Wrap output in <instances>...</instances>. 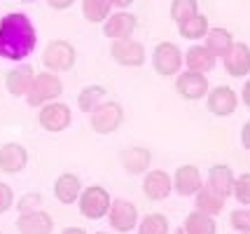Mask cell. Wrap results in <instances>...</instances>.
<instances>
[{
	"label": "cell",
	"mask_w": 250,
	"mask_h": 234,
	"mask_svg": "<svg viewBox=\"0 0 250 234\" xmlns=\"http://www.w3.org/2000/svg\"><path fill=\"white\" fill-rule=\"evenodd\" d=\"M75 47L65 40H52L49 45L44 47V54H42V64L47 70L52 73H65L70 68L75 66Z\"/></svg>",
	"instance_id": "obj_3"
},
{
	"label": "cell",
	"mask_w": 250,
	"mask_h": 234,
	"mask_svg": "<svg viewBox=\"0 0 250 234\" xmlns=\"http://www.w3.org/2000/svg\"><path fill=\"white\" fill-rule=\"evenodd\" d=\"M110 2V7H117V10H126L133 0H108Z\"/></svg>",
	"instance_id": "obj_37"
},
{
	"label": "cell",
	"mask_w": 250,
	"mask_h": 234,
	"mask_svg": "<svg viewBox=\"0 0 250 234\" xmlns=\"http://www.w3.org/2000/svg\"><path fill=\"white\" fill-rule=\"evenodd\" d=\"M234 197L241 204L250 206V173H243L239 178H234Z\"/></svg>",
	"instance_id": "obj_31"
},
{
	"label": "cell",
	"mask_w": 250,
	"mask_h": 234,
	"mask_svg": "<svg viewBox=\"0 0 250 234\" xmlns=\"http://www.w3.org/2000/svg\"><path fill=\"white\" fill-rule=\"evenodd\" d=\"M229 225L241 234H250V209H239V211L231 213Z\"/></svg>",
	"instance_id": "obj_32"
},
{
	"label": "cell",
	"mask_w": 250,
	"mask_h": 234,
	"mask_svg": "<svg viewBox=\"0 0 250 234\" xmlns=\"http://www.w3.org/2000/svg\"><path fill=\"white\" fill-rule=\"evenodd\" d=\"M201 185H204L201 183V173L192 164H185V167H180L175 171V192L180 197H194Z\"/></svg>",
	"instance_id": "obj_19"
},
{
	"label": "cell",
	"mask_w": 250,
	"mask_h": 234,
	"mask_svg": "<svg viewBox=\"0 0 250 234\" xmlns=\"http://www.w3.org/2000/svg\"><path fill=\"white\" fill-rule=\"evenodd\" d=\"M28 164V152L21 143H5L0 148V171L2 173H19Z\"/></svg>",
	"instance_id": "obj_16"
},
{
	"label": "cell",
	"mask_w": 250,
	"mask_h": 234,
	"mask_svg": "<svg viewBox=\"0 0 250 234\" xmlns=\"http://www.w3.org/2000/svg\"><path fill=\"white\" fill-rule=\"evenodd\" d=\"M183 61H185L187 68L194 70V73H210V70L215 68V56L208 52L206 45H194L187 52V56Z\"/></svg>",
	"instance_id": "obj_22"
},
{
	"label": "cell",
	"mask_w": 250,
	"mask_h": 234,
	"mask_svg": "<svg viewBox=\"0 0 250 234\" xmlns=\"http://www.w3.org/2000/svg\"><path fill=\"white\" fill-rule=\"evenodd\" d=\"M178 94L187 101H199L208 94V80L204 73H194V70H185L175 80Z\"/></svg>",
	"instance_id": "obj_10"
},
{
	"label": "cell",
	"mask_w": 250,
	"mask_h": 234,
	"mask_svg": "<svg viewBox=\"0 0 250 234\" xmlns=\"http://www.w3.org/2000/svg\"><path fill=\"white\" fill-rule=\"evenodd\" d=\"M208 52L213 56H225L234 45V35L227 28H208V33L204 35Z\"/></svg>",
	"instance_id": "obj_23"
},
{
	"label": "cell",
	"mask_w": 250,
	"mask_h": 234,
	"mask_svg": "<svg viewBox=\"0 0 250 234\" xmlns=\"http://www.w3.org/2000/svg\"><path fill=\"white\" fill-rule=\"evenodd\" d=\"M241 143H243V148H248V150H250V120L243 124V131H241Z\"/></svg>",
	"instance_id": "obj_36"
},
{
	"label": "cell",
	"mask_w": 250,
	"mask_h": 234,
	"mask_svg": "<svg viewBox=\"0 0 250 234\" xmlns=\"http://www.w3.org/2000/svg\"><path fill=\"white\" fill-rule=\"evenodd\" d=\"M33 78H35V70H33V66H28V64H23V66H17L12 68L10 73H7V78H5V87H7V91H10L12 96H26L28 94V89H31L33 85Z\"/></svg>",
	"instance_id": "obj_17"
},
{
	"label": "cell",
	"mask_w": 250,
	"mask_h": 234,
	"mask_svg": "<svg viewBox=\"0 0 250 234\" xmlns=\"http://www.w3.org/2000/svg\"><path fill=\"white\" fill-rule=\"evenodd\" d=\"M17 230H19V234H52L54 220L49 213L35 209V211H26L19 215Z\"/></svg>",
	"instance_id": "obj_13"
},
{
	"label": "cell",
	"mask_w": 250,
	"mask_h": 234,
	"mask_svg": "<svg viewBox=\"0 0 250 234\" xmlns=\"http://www.w3.org/2000/svg\"><path fill=\"white\" fill-rule=\"evenodd\" d=\"M54 194L61 204H75L82 194V183L75 173H61L54 183Z\"/></svg>",
	"instance_id": "obj_20"
},
{
	"label": "cell",
	"mask_w": 250,
	"mask_h": 234,
	"mask_svg": "<svg viewBox=\"0 0 250 234\" xmlns=\"http://www.w3.org/2000/svg\"><path fill=\"white\" fill-rule=\"evenodd\" d=\"M136 17L131 12H124V10H117L115 14H108L105 19V26H103V33L108 35L110 40H126L133 35L136 31Z\"/></svg>",
	"instance_id": "obj_11"
},
{
	"label": "cell",
	"mask_w": 250,
	"mask_h": 234,
	"mask_svg": "<svg viewBox=\"0 0 250 234\" xmlns=\"http://www.w3.org/2000/svg\"><path fill=\"white\" fill-rule=\"evenodd\" d=\"M96 234H108V232H96Z\"/></svg>",
	"instance_id": "obj_42"
},
{
	"label": "cell",
	"mask_w": 250,
	"mask_h": 234,
	"mask_svg": "<svg viewBox=\"0 0 250 234\" xmlns=\"http://www.w3.org/2000/svg\"><path fill=\"white\" fill-rule=\"evenodd\" d=\"M175 234H185V230H183V227H178V230H175Z\"/></svg>",
	"instance_id": "obj_40"
},
{
	"label": "cell",
	"mask_w": 250,
	"mask_h": 234,
	"mask_svg": "<svg viewBox=\"0 0 250 234\" xmlns=\"http://www.w3.org/2000/svg\"><path fill=\"white\" fill-rule=\"evenodd\" d=\"M61 234H87V232H84V227H65Z\"/></svg>",
	"instance_id": "obj_39"
},
{
	"label": "cell",
	"mask_w": 250,
	"mask_h": 234,
	"mask_svg": "<svg viewBox=\"0 0 250 234\" xmlns=\"http://www.w3.org/2000/svg\"><path fill=\"white\" fill-rule=\"evenodd\" d=\"M152 66L162 78L178 75V70L183 66V54H180V49L173 43H159V45L154 47Z\"/></svg>",
	"instance_id": "obj_7"
},
{
	"label": "cell",
	"mask_w": 250,
	"mask_h": 234,
	"mask_svg": "<svg viewBox=\"0 0 250 234\" xmlns=\"http://www.w3.org/2000/svg\"><path fill=\"white\" fill-rule=\"evenodd\" d=\"M110 54H112V59H115L120 66H126V68H138L145 64V47H143V43L133 40V38L112 40Z\"/></svg>",
	"instance_id": "obj_8"
},
{
	"label": "cell",
	"mask_w": 250,
	"mask_h": 234,
	"mask_svg": "<svg viewBox=\"0 0 250 234\" xmlns=\"http://www.w3.org/2000/svg\"><path fill=\"white\" fill-rule=\"evenodd\" d=\"M206 101H208V110L213 112V115H218V117H227L231 112L236 110V91L231 89V87H215L213 91H208L206 94Z\"/></svg>",
	"instance_id": "obj_15"
},
{
	"label": "cell",
	"mask_w": 250,
	"mask_h": 234,
	"mask_svg": "<svg viewBox=\"0 0 250 234\" xmlns=\"http://www.w3.org/2000/svg\"><path fill=\"white\" fill-rule=\"evenodd\" d=\"M183 230H185V234H215L218 232V230H215V223H213V218L206 215V213H201V211L189 213Z\"/></svg>",
	"instance_id": "obj_26"
},
{
	"label": "cell",
	"mask_w": 250,
	"mask_h": 234,
	"mask_svg": "<svg viewBox=\"0 0 250 234\" xmlns=\"http://www.w3.org/2000/svg\"><path fill=\"white\" fill-rule=\"evenodd\" d=\"M73 2L75 0H47V5L52 10H68V7H73Z\"/></svg>",
	"instance_id": "obj_35"
},
{
	"label": "cell",
	"mask_w": 250,
	"mask_h": 234,
	"mask_svg": "<svg viewBox=\"0 0 250 234\" xmlns=\"http://www.w3.org/2000/svg\"><path fill=\"white\" fill-rule=\"evenodd\" d=\"M208 188L215 194H220L222 199L231 197V192H234V171L227 164H215L208 171Z\"/></svg>",
	"instance_id": "obj_18"
},
{
	"label": "cell",
	"mask_w": 250,
	"mask_h": 234,
	"mask_svg": "<svg viewBox=\"0 0 250 234\" xmlns=\"http://www.w3.org/2000/svg\"><path fill=\"white\" fill-rule=\"evenodd\" d=\"M0 234H2V232H0Z\"/></svg>",
	"instance_id": "obj_43"
},
{
	"label": "cell",
	"mask_w": 250,
	"mask_h": 234,
	"mask_svg": "<svg viewBox=\"0 0 250 234\" xmlns=\"http://www.w3.org/2000/svg\"><path fill=\"white\" fill-rule=\"evenodd\" d=\"M82 12H84V19L89 23H101L108 19L110 2L108 0H84L82 2Z\"/></svg>",
	"instance_id": "obj_28"
},
{
	"label": "cell",
	"mask_w": 250,
	"mask_h": 234,
	"mask_svg": "<svg viewBox=\"0 0 250 234\" xmlns=\"http://www.w3.org/2000/svg\"><path fill=\"white\" fill-rule=\"evenodd\" d=\"M199 12V0H173L171 2V19L175 23H183L185 19L194 17Z\"/></svg>",
	"instance_id": "obj_30"
},
{
	"label": "cell",
	"mask_w": 250,
	"mask_h": 234,
	"mask_svg": "<svg viewBox=\"0 0 250 234\" xmlns=\"http://www.w3.org/2000/svg\"><path fill=\"white\" fill-rule=\"evenodd\" d=\"M138 234H168V220L162 213H150L145 215L138 225Z\"/></svg>",
	"instance_id": "obj_29"
},
{
	"label": "cell",
	"mask_w": 250,
	"mask_h": 234,
	"mask_svg": "<svg viewBox=\"0 0 250 234\" xmlns=\"http://www.w3.org/2000/svg\"><path fill=\"white\" fill-rule=\"evenodd\" d=\"M241 99H243V103L250 108V80L243 85V91H241Z\"/></svg>",
	"instance_id": "obj_38"
},
{
	"label": "cell",
	"mask_w": 250,
	"mask_h": 234,
	"mask_svg": "<svg viewBox=\"0 0 250 234\" xmlns=\"http://www.w3.org/2000/svg\"><path fill=\"white\" fill-rule=\"evenodd\" d=\"M21 2H35V0H21Z\"/></svg>",
	"instance_id": "obj_41"
},
{
	"label": "cell",
	"mask_w": 250,
	"mask_h": 234,
	"mask_svg": "<svg viewBox=\"0 0 250 234\" xmlns=\"http://www.w3.org/2000/svg\"><path fill=\"white\" fill-rule=\"evenodd\" d=\"M14 204V192L7 183H0V213H7Z\"/></svg>",
	"instance_id": "obj_33"
},
{
	"label": "cell",
	"mask_w": 250,
	"mask_h": 234,
	"mask_svg": "<svg viewBox=\"0 0 250 234\" xmlns=\"http://www.w3.org/2000/svg\"><path fill=\"white\" fill-rule=\"evenodd\" d=\"M105 99V89L101 87V85H89L82 89V94L77 96V106H80V110L82 112H91L96 106H101Z\"/></svg>",
	"instance_id": "obj_27"
},
{
	"label": "cell",
	"mask_w": 250,
	"mask_h": 234,
	"mask_svg": "<svg viewBox=\"0 0 250 234\" xmlns=\"http://www.w3.org/2000/svg\"><path fill=\"white\" fill-rule=\"evenodd\" d=\"M63 94V82L59 80V75L49 73H40L33 78V85L28 94H26V103L33 108H42L44 103H52Z\"/></svg>",
	"instance_id": "obj_2"
},
{
	"label": "cell",
	"mask_w": 250,
	"mask_h": 234,
	"mask_svg": "<svg viewBox=\"0 0 250 234\" xmlns=\"http://www.w3.org/2000/svg\"><path fill=\"white\" fill-rule=\"evenodd\" d=\"M80 213L89 218V220H98V218H103V215H108L110 211V192L105 188H101V185H91L87 188L82 194H80Z\"/></svg>",
	"instance_id": "obj_5"
},
{
	"label": "cell",
	"mask_w": 250,
	"mask_h": 234,
	"mask_svg": "<svg viewBox=\"0 0 250 234\" xmlns=\"http://www.w3.org/2000/svg\"><path fill=\"white\" fill-rule=\"evenodd\" d=\"M222 206H225V199L220 194H215L210 188H204V185L199 188V192H196V211L215 218V215L222 213Z\"/></svg>",
	"instance_id": "obj_24"
},
{
	"label": "cell",
	"mask_w": 250,
	"mask_h": 234,
	"mask_svg": "<svg viewBox=\"0 0 250 234\" xmlns=\"http://www.w3.org/2000/svg\"><path fill=\"white\" fill-rule=\"evenodd\" d=\"M178 31H180V35L185 40H199V38H204L208 33V19L196 12L194 17H189L183 23H178Z\"/></svg>",
	"instance_id": "obj_25"
},
{
	"label": "cell",
	"mask_w": 250,
	"mask_h": 234,
	"mask_svg": "<svg viewBox=\"0 0 250 234\" xmlns=\"http://www.w3.org/2000/svg\"><path fill=\"white\" fill-rule=\"evenodd\" d=\"M124 122V110H122L120 103L115 101H103L101 106H96L91 110V129L96 134L108 136L112 131L120 129V124Z\"/></svg>",
	"instance_id": "obj_4"
},
{
	"label": "cell",
	"mask_w": 250,
	"mask_h": 234,
	"mask_svg": "<svg viewBox=\"0 0 250 234\" xmlns=\"http://www.w3.org/2000/svg\"><path fill=\"white\" fill-rule=\"evenodd\" d=\"M120 162L129 173L138 176V173H145V171L150 169L152 155H150V150H145V148H129V150H124L120 155Z\"/></svg>",
	"instance_id": "obj_21"
},
{
	"label": "cell",
	"mask_w": 250,
	"mask_h": 234,
	"mask_svg": "<svg viewBox=\"0 0 250 234\" xmlns=\"http://www.w3.org/2000/svg\"><path fill=\"white\" fill-rule=\"evenodd\" d=\"M38 122L42 127L44 131H52V134H59V131H63L70 127L73 122V112L70 108L65 106V103H44L42 110L38 112Z\"/></svg>",
	"instance_id": "obj_6"
},
{
	"label": "cell",
	"mask_w": 250,
	"mask_h": 234,
	"mask_svg": "<svg viewBox=\"0 0 250 234\" xmlns=\"http://www.w3.org/2000/svg\"><path fill=\"white\" fill-rule=\"evenodd\" d=\"M143 192H145L147 199L162 201L173 192V180H171V176H168L166 171H162V169L147 171V176L143 180Z\"/></svg>",
	"instance_id": "obj_12"
},
{
	"label": "cell",
	"mask_w": 250,
	"mask_h": 234,
	"mask_svg": "<svg viewBox=\"0 0 250 234\" xmlns=\"http://www.w3.org/2000/svg\"><path fill=\"white\" fill-rule=\"evenodd\" d=\"M108 218H110L112 230L126 234V232H131V230H136V225H138V209L126 199H117L110 204Z\"/></svg>",
	"instance_id": "obj_9"
},
{
	"label": "cell",
	"mask_w": 250,
	"mask_h": 234,
	"mask_svg": "<svg viewBox=\"0 0 250 234\" xmlns=\"http://www.w3.org/2000/svg\"><path fill=\"white\" fill-rule=\"evenodd\" d=\"M222 59H225V70L231 78H246L250 73V47L246 43H234Z\"/></svg>",
	"instance_id": "obj_14"
},
{
	"label": "cell",
	"mask_w": 250,
	"mask_h": 234,
	"mask_svg": "<svg viewBox=\"0 0 250 234\" xmlns=\"http://www.w3.org/2000/svg\"><path fill=\"white\" fill-rule=\"evenodd\" d=\"M38 35L31 19L21 12H12L0 21V59L21 61L35 49Z\"/></svg>",
	"instance_id": "obj_1"
},
{
	"label": "cell",
	"mask_w": 250,
	"mask_h": 234,
	"mask_svg": "<svg viewBox=\"0 0 250 234\" xmlns=\"http://www.w3.org/2000/svg\"><path fill=\"white\" fill-rule=\"evenodd\" d=\"M33 201H40V197H38V194H31V197H23V199L19 201V211H21V213H26V211H35Z\"/></svg>",
	"instance_id": "obj_34"
}]
</instances>
